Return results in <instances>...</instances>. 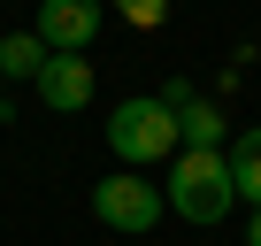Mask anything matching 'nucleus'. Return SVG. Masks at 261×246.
<instances>
[{
    "instance_id": "obj_8",
    "label": "nucleus",
    "mask_w": 261,
    "mask_h": 246,
    "mask_svg": "<svg viewBox=\"0 0 261 246\" xmlns=\"http://www.w3.org/2000/svg\"><path fill=\"white\" fill-rule=\"evenodd\" d=\"M39 69H46V39L39 31H8V39H0V77H8V85L16 77H39Z\"/></svg>"
},
{
    "instance_id": "obj_3",
    "label": "nucleus",
    "mask_w": 261,
    "mask_h": 246,
    "mask_svg": "<svg viewBox=\"0 0 261 246\" xmlns=\"http://www.w3.org/2000/svg\"><path fill=\"white\" fill-rule=\"evenodd\" d=\"M92 215H100L108 231H123V238H146V231L169 215V200H162V185H154L146 169H108V177L92 185Z\"/></svg>"
},
{
    "instance_id": "obj_1",
    "label": "nucleus",
    "mask_w": 261,
    "mask_h": 246,
    "mask_svg": "<svg viewBox=\"0 0 261 246\" xmlns=\"http://www.w3.org/2000/svg\"><path fill=\"white\" fill-rule=\"evenodd\" d=\"M162 200H169V215H185V223H223L230 208H238V185H230V162H223V146H177L169 154V177H162Z\"/></svg>"
},
{
    "instance_id": "obj_4",
    "label": "nucleus",
    "mask_w": 261,
    "mask_h": 246,
    "mask_svg": "<svg viewBox=\"0 0 261 246\" xmlns=\"http://www.w3.org/2000/svg\"><path fill=\"white\" fill-rule=\"evenodd\" d=\"M100 23H108L100 0H39V16H31V31L46 39V54H85L100 39Z\"/></svg>"
},
{
    "instance_id": "obj_11",
    "label": "nucleus",
    "mask_w": 261,
    "mask_h": 246,
    "mask_svg": "<svg viewBox=\"0 0 261 246\" xmlns=\"http://www.w3.org/2000/svg\"><path fill=\"white\" fill-rule=\"evenodd\" d=\"M0 108H8V77H0Z\"/></svg>"
},
{
    "instance_id": "obj_6",
    "label": "nucleus",
    "mask_w": 261,
    "mask_h": 246,
    "mask_svg": "<svg viewBox=\"0 0 261 246\" xmlns=\"http://www.w3.org/2000/svg\"><path fill=\"white\" fill-rule=\"evenodd\" d=\"M162 100L177 108V139H185V146H223V139H230L223 108H215L207 92H192L185 77H169V85H162Z\"/></svg>"
},
{
    "instance_id": "obj_2",
    "label": "nucleus",
    "mask_w": 261,
    "mask_h": 246,
    "mask_svg": "<svg viewBox=\"0 0 261 246\" xmlns=\"http://www.w3.org/2000/svg\"><path fill=\"white\" fill-rule=\"evenodd\" d=\"M185 139H177V108L162 100V92H130V100H115L108 108V154L123 162V169H154V162H169Z\"/></svg>"
},
{
    "instance_id": "obj_7",
    "label": "nucleus",
    "mask_w": 261,
    "mask_h": 246,
    "mask_svg": "<svg viewBox=\"0 0 261 246\" xmlns=\"http://www.w3.org/2000/svg\"><path fill=\"white\" fill-rule=\"evenodd\" d=\"M223 162H230V185H238V200H246V208H261V123H246V131L223 146Z\"/></svg>"
},
{
    "instance_id": "obj_9",
    "label": "nucleus",
    "mask_w": 261,
    "mask_h": 246,
    "mask_svg": "<svg viewBox=\"0 0 261 246\" xmlns=\"http://www.w3.org/2000/svg\"><path fill=\"white\" fill-rule=\"evenodd\" d=\"M115 16H123L130 31H162V23H169V0H115Z\"/></svg>"
},
{
    "instance_id": "obj_10",
    "label": "nucleus",
    "mask_w": 261,
    "mask_h": 246,
    "mask_svg": "<svg viewBox=\"0 0 261 246\" xmlns=\"http://www.w3.org/2000/svg\"><path fill=\"white\" fill-rule=\"evenodd\" d=\"M246 246H261V208H253V223H246Z\"/></svg>"
},
{
    "instance_id": "obj_5",
    "label": "nucleus",
    "mask_w": 261,
    "mask_h": 246,
    "mask_svg": "<svg viewBox=\"0 0 261 246\" xmlns=\"http://www.w3.org/2000/svg\"><path fill=\"white\" fill-rule=\"evenodd\" d=\"M31 85H39V100H46L54 115H85V108H92V92H100V77H92V62H85V54H46V69H39Z\"/></svg>"
}]
</instances>
